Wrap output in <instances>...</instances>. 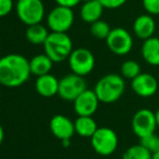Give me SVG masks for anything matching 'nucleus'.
<instances>
[{
  "label": "nucleus",
  "instance_id": "28",
  "mask_svg": "<svg viewBox=\"0 0 159 159\" xmlns=\"http://www.w3.org/2000/svg\"><path fill=\"white\" fill-rule=\"evenodd\" d=\"M57 2V6L61 7H66V8L73 9L74 7L78 6V4L81 2V0H54Z\"/></svg>",
  "mask_w": 159,
  "mask_h": 159
},
{
  "label": "nucleus",
  "instance_id": "7",
  "mask_svg": "<svg viewBox=\"0 0 159 159\" xmlns=\"http://www.w3.org/2000/svg\"><path fill=\"white\" fill-rule=\"evenodd\" d=\"M75 21L74 11L70 8L57 6L49 12L47 17V25L51 32L67 33Z\"/></svg>",
  "mask_w": 159,
  "mask_h": 159
},
{
  "label": "nucleus",
  "instance_id": "29",
  "mask_svg": "<svg viewBox=\"0 0 159 159\" xmlns=\"http://www.w3.org/2000/svg\"><path fill=\"white\" fill-rule=\"evenodd\" d=\"M3 138H4V131H3V127L0 125V146H1L2 142H3Z\"/></svg>",
  "mask_w": 159,
  "mask_h": 159
},
{
  "label": "nucleus",
  "instance_id": "3",
  "mask_svg": "<svg viewBox=\"0 0 159 159\" xmlns=\"http://www.w3.org/2000/svg\"><path fill=\"white\" fill-rule=\"evenodd\" d=\"M44 53L54 63H60L68 59L73 49V40L67 33L51 32L43 45Z\"/></svg>",
  "mask_w": 159,
  "mask_h": 159
},
{
  "label": "nucleus",
  "instance_id": "32",
  "mask_svg": "<svg viewBox=\"0 0 159 159\" xmlns=\"http://www.w3.org/2000/svg\"><path fill=\"white\" fill-rule=\"evenodd\" d=\"M152 159H159V152L158 153L153 154V157H152Z\"/></svg>",
  "mask_w": 159,
  "mask_h": 159
},
{
  "label": "nucleus",
  "instance_id": "10",
  "mask_svg": "<svg viewBox=\"0 0 159 159\" xmlns=\"http://www.w3.org/2000/svg\"><path fill=\"white\" fill-rule=\"evenodd\" d=\"M87 89V82L84 77L77 74H67L60 79L57 95L66 102H74L80 94Z\"/></svg>",
  "mask_w": 159,
  "mask_h": 159
},
{
  "label": "nucleus",
  "instance_id": "26",
  "mask_svg": "<svg viewBox=\"0 0 159 159\" xmlns=\"http://www.w3.org/2000/svg\"><path fill=\"white\" fill-rule=\"evenodd\" d=\"M98 1L104 7V9L114 10V9H118L122 7L128 0H98Z\"/></svg>",
  "mask_w": 159,
  "mask_h": 159
},
{
  "label": "nucleus",
  "instance_id": "31",
  "mask_svg": "<svg viewBox=\"0 0 159 159\" xmlns=\"http://www.w3.org/2000/svg\"><path fill=\"white\" fill-rule=\"evenodd\" d=\"M62 145H63L64 147L70 146V140H64V141H62Z\"/></svg>",
  "mask_w": 159,
  "mask_h": 159
},
{
  "label": "nucleus",
  "instance_id": "12",
  "mask_svg": "<svg viewBox=\"0 0 159 159\" xmlns=\"http://www.w3.org/2000/svg\"><path fill=\"white\" fill-rule=\"evenodd\" d=\"M131 88L139 97L149 98L157 93L158 81L151 73L142 72L131 81Z\"/></svg>",
  "mask_w": 159,
  "mask_h": 159
},
{
  "label": "nucleus",
  "instance_id": "27",
  "mask_svg": "<svg viewBox=\"0 0 159 159\" xmlns=\"http://www.w3.org/2000/svg\"><path fill=\"white\" fill-rule=\"evenodd\" d=\"M13 0H0V17L10 14L13 10Z\"/></svg>",
  "mask_w": 159,
  "mask_h": 159
},
{
  "label": "nucleus",
  "instance_id": "18",
  "mask_svg": "<svg viewBox=\"0 0 159 159\" xmlns=\"http://www.w3.org/2000/svg\"><path fill=\"white\" fill-rule=\"evenodd\" d=\"M54 62L46 55V53H40L30 60V73L36 77H41V75L49 74L52 70V67Z\"/></svg>",
  "mask_w": 159,
  "mask_h": 159
},
{
  "label": "nucleus",
  "instance_id": "23",
  "mask_svg": "<svg viewBox=\"0 0 159 159\" xmlns=\"http://www.w3.org/2000/svg\"><path fill=\"white\" fill-rule=\"evenodd\" d=\"M111 28L107 22L103 21V20H98L91 24L90 26V33L94 38L101 39V40H106L108 37L109 33H111Z\"/></svg>",
  "mask_w": 159,
  "mask_h": 159
},
{
  "label": "nucleus",
  "instance_id": "1",
  "mask_svg": "<svg viewBox=\"0 0 159 159\" xmlns=\"http://www.w3.org/2000/svg\"><path fill=\"white\" fill-rule=\"evenodd\" d=\"M30 60L20 53H8L0 58V85L14 88L26 83L30 77Z\"/></svg>",
  "mask_w": 159,
  "mask_h": 159
},
{
  "label": "nucleus",
  "instance_id": "33",
  "mask_svg": "<svg viewBox=\"0 0 159 159\" xmlns=\"http://www.w3.org/2000/svg\"><path fill=\"white\" fill-rule=\"evenodd\" d=\"M82 2H88V1H92V0H81Z\"/></svg>",
  "mask_w": 159,
  "mask_h": 159
},
{
  "label": "nucleus",
  "instance_id": "9",
  "mask_svg": "<svg viewBox=\"0 0 159 159\" xmlns=\"http://www.w3.org/2000/svg\"><path fill=\"white\" fill-rule=\"evenodd\" d=\"M131 127L133 133L140 140L155 133L157 129L155 112L147 108L139 109L132 117Z\"/></svg>",
  "mask_w": 159,
  "mask_h": 159
},
{
  "label": "nucleus",
  "instance_id": "20",
  "mask_svg": "<svg viewBox=\"0 0 159 159\" xmlns=\"http://www.w3.org/2000/svg\"><path fill=\"white\" fill-rule=\"evenodd\" d=\"M49 30L41 23L30 25L26 30V38L33 45H44L49 36Z\"/></svg>",
  "mask_w": 159,
  "mask_h": 159
},
{
  "label": "nucleus",
  "instance_id": "11",
  "mask_svg": "<svg viewBox=\"0 0 159 159\" xmlns=\"http://www.w3.org/2000/svg\"><path fill=\"white\" fill-rule=\"evenodd\" d=\"M73 102L74 110L78 115V117H81V116L92 117L96 112L98 105H100V100H98L95 92L89 88L82 92Z\"/></svg>",
  "mask_w": 159,
  "mask_h": 159
},
{
  "label": "nucleus",
  "instance_id": "34",
  "mask_svg": "<svg viewBox=\"0 0 159 159\" xmlns=\"http://www.w3.org/2000/svg\"><path fill=\"white\" fill-rule=\"evenodd\" d=\"M0 58H1V51H0Z\"/></svg>",
  "mask_w": 159,
  "mask_h": 159
},
{
  "label": "nucleus",
  "instance_id": "2",
  "mask_svg": "<svg viewBox=\"0 0 159 159\" xmlns=\"http://www.w3.org/2000/svg\"><path fill=\"white\" fill-rule=\"evenodd\" d=\"M93 91L100 102L113 104L122 97L126 91V82L120 74L108 73L96 82Z\"/></svg>",
  "mask_w": 159,
  "mask_h": 159
},
{
  "label": "nucleus",
  "instance_id": "19",
  "mask_svg": "<svg viewBox=\"0 0 159 159\" xmlns=\"http://www.w3.org/2000/svg\"><path fill=\"white\" fill-rule=\"evenodd\" d=\"M75 124V132L81 137H92L93 134L98 129V123L92 117H87V116H81L78 117L74 121Z\"/></svg>",
  "mask_w": 159,
  "mask_h": 159
},
{
  "label": "nucleus",
  "instance_id": "24",
  "mask_svg": "<svg viewBox=\"0 0 159 159\" xmlns=\"http://www.w3.org/2000/svg\"><path fill=\"white\" fill-rule=\"evenodd\" d=\"M140 144H142L147 151H149L152 154H155L159 152V135L156 133H153L151 135H147L145 137L141 138Z\"/></svg>",
  "mask_w": 159,
  "mask_h": 159
},
{
  "label": "nucleus",
  "instance_id": "15",
  "mask_svg": "<svg viewBox=\"0 0 159 159\" xmlns=\"http://www.w3.org/2000/svg\"><path fill=\"white\" fill-rule=\"evenodd\" d=\"M59 82L60 80L51 73L38 77L35 83L36 91L42 97L51 98L59 93Z\"/></svg>",
  "mask_w": 159,
  "mask_h": 159
},
{
  "label": "nucleus",
  "instance_id": "13",
  "mask_svg": "<svg viewBox=\"0 0 159 159\" xmlns=\"http://www.w3.org/2000/svg\"><path fill=\"white\" fill-rule=\"evenodd\" d=\"M50 130L57 138L61 141L70 140L75 132V124L64 115H55L50 120Z\"/></svg>",
  "mask_w": 159,
  "mask_h": 159
},
{
  "label": "nucleus",
  "instance_id": "8",
  "mask_svg": "<svg viewBox=\"0 0 159 159\" xmlns=\"http://www.w3.org/2000/svg\"><path fill=\"white\" fill-rule=\"evenodd\" d=\"M108 49L116 56H126L133 48V37L130 32L124 27L117 26L111 28L108 37L106 38Z\"/></svg>",
  "mask_w": 159,
  "mask_h": 159
},
{
  "label": "nucleus",
  "instance_id": "30",
  "mask_svg": "<svg viewBox=\"0 0 159 159\" xmlns=\"http://www.w3.org/2000/svg\"><path fill=\"white\" fill-rule=\"evenodd\" d=\"M155 118H156V124H157V129H159V108L155 111Z\"/></svg>",
  "mask_w": 159,
  "mask_h": 159
},
{
  "label": "nucleus",
  "instance_id": "25",
  "mask_svg": "<svg viewBox=\"0 0 159 159\" xmlns=\"http://www.w3.org/2000/svg\"><path fill=\"white\" fill-rule=\"evenodd\" d=\"M142 4L146 13L159 15V0H142Z\"/></svg>",
  "mask_w": 159,
  "mask_h": 159
},
{
  "label": "nucleus",
  "instance_id": "14",
  "mask_svg": "<svg viewBox=\"0 0 159 159\" xmlns=\"http://www.w3.org/2000/svg\"><path fill=\"white\" fill-rule=\"evenodd\" d=\"M133 34L139 39H148L154 36L156 31V22L153 15L144 13L135 17L132 24Z\"/></svg>",
  "mask_w": 159,
  "mask_h": 159
},
{
  "label": "nucleus",
  "instance_id": "5",
  "mask_svg": "<svg viewBox=\"0 0 159 159\" xmlns=\"http://www.w3.org/2000/svg\"><path fill=\"white\" fill-rule=\"evenodd\" d=\"M15 9L20 21L27 26L41 23L46 14V8L41 0H19Z\"/></svg>",
  "mask_w": 159,
  "mask_h": 159
},
{
  "label": "nucleus",
  "instance_id": "6",
  "mask_svg": "<svg viewBox=\"0 0 159 159\" xmlns=\"http://www.w3.org/2000/svg\"><path fill=\"white\" fill-rule=\"evenodd\" d=\"M67 60L71 72L84 77L90 74L95 67L94 55L91 50L84 47L74 49Z\"/></svg>",
  "mask_w": 159,
  "mask_h": 159
},
{
  "label": "nucleus",
  "instance_id": "4",
  "mask_svg": "<svg viewBox=\"0 0 159 159\" xmlns=\"http://www.w3.org/2000/svg\"><path fill=\"white\" fill-rule=\"evenodd\" d=\"M118 135L111 127H98L91 137V146L100 156H111L118 147Z\"/></svg>",
  "mask_w": 159,
  "mask_h": 159
},
{
  "label": "nucleus",
  "instance_id": "22",
  "mask_svg": "<svg viewBox=\"0 0 159 159\" xmlns=\"http://www.w3.org/2000/svg\"><path fill=\"white\" fill-rule=\"evenodd\" d=\"M142 73L141 66L136 60H126L120 66V75L126 80H133Z\"/></svg>",
  "mask_w": 159,
  "mask_h": 159
},
{
  "label": "nucleus",
  "instance_id": "16",
  "mask_svg": "<svg viewBox=\"0 0 159 159\" xmlns=\"http://www.w3.org/2000/svg\"><path fill=\"white\" fill-rule=\"evenodd\" d=\"M141 55L147 64L152 67L159 66V38L153 36L143 40L141 47Z\"/></svg>",
  "mask_w": 159,
  "mask_h": 159
},
{
  "label": "nucleus",
  "instance_id": "21",
  "mask_svg": "<svg viewBox=\"0 0 159 159\" xmlns=\"http://www.w3.org/2000/svg\"><path fill=\"white\" fill-rule=\"evenodd\" d=\"M153 154L147 151L142 144L132 145L122 154L121 159H152Z\"/></svg>",
  "mask_w": 159,
  "mask_h": 159
},
{
  "label": "nucleus",
  "instance_id": "17",
  "mask_svg": "<svg viewBox=\"0 0 159 159\" xmlns=\"http://www.w3.org/2000/svg\"><path fill=\"white\" fill-rule=\"evenodd\" d=\"M103 11H104V7L101 4L98 0L84 2V4L80 8V17L86 23L92 24L101 20Z\"/></svg>",
  "mask_w": 159,
  "mask_h": 159
}]
</instances>
